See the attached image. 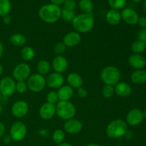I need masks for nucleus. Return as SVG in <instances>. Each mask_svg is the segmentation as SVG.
Wrapping results in <instances>:
<instances>
[{
    "label": "nucleus",
    "mask_w": 146,
    "mask_h": 146,
    "mask_svg": "<svg viewBox=\"0 0 146 146\" xmlns=\"http://www.w3.org/2000/svg\"><path fill=\"white\" fill-rule=\"evenodd\" d=\"M81 41V36L77 31H70L67 33L63 38V43L66 47H74L80 44Z\"/></svg>",
    "instance_id": "dca6fc26"
},
{
    "label": "nucleus",
    "mask_w": 146,
    "mask_h": 146,
    "mask_svg": "<svg viewBox=\"0 0 146 146\" xmlns=\"http://www.w3.org/2000/svg\"><path fill=\"white\" fill-rule=\"evenodd\" d=\"M16 91V81L13 78L5 76L0 81V93L3 96L9 97Z\"/></svg>",
    "instance_id": "1a4fd4ad"
},
{
    "label": "nucleus",
    "mask_w": 146,
    "mask_h": 146,
    "mask_svg": "<svg viewBox=\"0 0 146 146\" xmlns=\"http://www.w3.org/2000/svg\"><path fill=\"white\" fill-rule=\"evenodd\" d=\"M11 141V138L10 137V135H6L4 138V143H9Z\"/></svg>",
    "instance_id": "49530a36"
},
{
    "label": "nucleus",
    "mask_w": 146,
    "mask_h": 146,
    "mask_svg": "<svg viewBox=\"0 0 146 146\" xmlns=\"http://www.w3.org/2000/svg\"><path fill=\"white\" fill-rule=\"evenodd\" d=\"M31 75V68L27 63L16 66L12 71L13 78L17 81H26Z\"/></svg>",
    "instance_id": "6e6552de"
},
{
    "label": "nucleus",
    "mask_w": 146,
    "mask_h": 146,
    "mask_svg": "<svg viewBox=\"0 0 146 146\" xmlns=\"http://www.w3.org/2000/svg\"><path fill=\"white\" fill-rule=\"evenodd\" d=\"M50 1H51V4H56V5L59 6L60 4H64L65 0H50Z\"/></svg>",
    "instance_id": "a18cd8bd"
},
{
    "label": "nucleus",
    "mask_w": 146,
    "mask_h": 146,
    "mask_svg": "<svg viewBox=\"0 0 146 146\" xmlns=\"http://www.w3.org/2000/svg\"><path fill=\"white\" fill-rule=\"evenodd\" d=\"M1 93H0V99H1Z\"/></svg>",
    "instance_id": "4d7b16f0"
},
{
    "label": "nucleus",
    "mask_w": 146,
    "mask_h": 146,
    "mask_svg": "<svg viewBox=\"0 0 146 146\" xmlns=\"http://www.w3.org/2000/svg\"><path fill=\"white\" fill-rule=\"evenodd\" d=\"M78 7L84 14H92L94 11V3L91 0H80Z\"/></svg>",
    "instance_id": "393cba45"
},
{
    "label": "nucleus",
    "mask_w": 146,
    "mask_h": 146,
    "mask_svg": "<svg viewBox=\"0 0 146 146\" xmlns=\"http://www.w3.org/2000/svg\"><path fill=\"white\" fill-rule=\"evenodd\" d=\"M5 133V125L3 123L0 122V138H2Z\"/></svg>",
    "instance_id": "79ce46f5"
},
{
    "label": "nucleus",
    "mask_w": 146,
    "mask_h": 146,
    "mask_svg": "<svg viewBox=\"0 0 146 146\" xmlns=\"http://www.w3.org/2000/svg\"><path fill=\"white\" fill-rule=\"evenodd\" d=\"M64 81H65V79H64V76L61 74H58L56 72L48 74L47 78H46V85L53 89L59 88L64 85Z\"/></svg>",
    "instance_id": "f8f14e48"
},
{
    "label": "nucleus",
    "mask_w": 146,
    "mask_h": 146,
    "mask_svg": "<svg viewBox=\"0 0 146 146\" xmlns=\"http://www.w3.org/2000/svg\"><path fill=\"white\" fill-rule=\"evenodd\" d=\"M143 118V112L138 108H134L127 113L126 123L131 126H136L142 122Z\"/></svg>",
    "instance_id": "9b49d317"
},
{
    "label": "nucleus",
    "mask_w": 146,
    "mask_h": 146,
    "mask_svg": "<svg viewBox=\"0 0 146 146\" xmlns=\"http://www.w3.org/2000/svg\"><path fill=\"white\" fill-rule=\"evenodd\" d=\"M67 83H68V85L70 86L71 88L78 89L82 87L84 84V80L79 74L73 72L68 74L67 76Z\"/></svg>",
    "instance_id": "412c9836"
},
{
    "label": "nucleus",
    "mask_w": 146,
    "mask_h": 146,
    "mask_svg": "<svg viewBox=\"0 0 146 146\" xmlns=\"http://www.w3.org/2000/svg\"><path fill=\"white\" fill-rule=\"evenodd\" d=\"M76 113V109L74 104L68 101H59L56 105V114L64 121L72 119Z\"/></svg>",
    "instance_id": "39448f33"
},
{
    "label": "nucleus",
    "mask_w": 146,
    "mask_h": 146,
    "mask_svg": "<svg viewBox=\"0 0 146 146\" xmlns=\"http://www.w3.org/2000/svg\"><path fill=\"white\" fill-rule=\"evenodd\" d=\"M143 116H144V118H146V110L143 112Z\"/></svg>",
    "instance_id": "6e6d98bb"
},
{
    "label": "nucleus",
    "mask_w": 146,
    "mask_h": 146,
    "mask_svg": "<svg viewBox=\"0 0 146 146\" xmlns=\"http://www.w3.org/2000/svg\"><path fill=\"white\" fill-rule=\"evenodd\" d=\"M106 19L110 25H117L119 24L121 20V12L118 10L111 9L107 12L106 15Z\"/></svg>",
    "instance_id": "4be33fe9"
},
{
    "label": "nucleus",
    "mask_w": 146,
    "mask_h": 146,
    "mask_svg": "<svg viewBox=\"0 0 146 146\" xmlns=\"http://www.w3.org/2000/svg\"><path fill=\"white\" fill-rule=\"evenodd\" d=\"M131 79L133 84H143L146 83V71L143 69L135 70L131 74Z\"/></svg>",
    "instance_id": "5701e85b"
},
{
    "label": "nucleus",
    "mask_w": 146,
    "mask_h": 146,
    "mask_svg": "<svg viewBox=\"0 0 146 146\" xmlns=\"http://www.w3.org/2000/svg\"><path fill=\"white\" fill-rule=\"evenodd\" d=\"M29 109V104L26 101H18L11 106V113L15 118H21L27 115Z\"/></svg>",
    "instance_id": "9d476101"
},
{
    "label": "nucleus",
    "mask_w": 146,
    "mask_h": 146,
    "mask_svg": "<svg viewBox=\"0 0 146 146\" xmlns=\"http://www.w3.org/2000/svg\"><path fill=\"white\" fill-rule=\"evenodd\" d=\"M86 146H100V145H98V144H96V143H90Z\"/></svg>",
    "instance_id": "8fccbe9b"
},
{
    "label": "nucleus",
    "mask_w": 146,
    "mask_h": 146,
    "mask_svg": "<svg viewBox=\"0 0 146 146\" xmlns=\"http://www.w3.org/2000/svg\"><path fill=\"white\" fill-rule=\"evenodd\" d=\"M2 72H3V66H2V65L0 64V76L1 75Z\"/></svg>",
    "instance_id": "3c124183"
},
{
    "label": "nucleus",
    "mask_w": 146,
    "mask_h": 146,
    "mask_svg": "<svg viewBox=\"0 0 146 146\" xmlns=\"http://www.w3.org/2000/svg\"><path fill=\"white\" fill-rule=\"evenodd\" d=\"M91 1H92V0H91Z\"/></svg>",
    "instance_id": "13d9d810"
},
{
    "label": "nucleus",
    "mask_w": 146,
    "mask_h": 146,
    "mask_svg": "<svg viewBox=\"0 0 146 146\" xmlns=\"http://www.w3.org/2000/svg\"><path fill=\"white\" fill-rule=\"evenodd\" d=\"M28 89L34 93H39L45 88L46 86V78L44 76L39 74H34L30 75L27 80Z\"/></svg>",
    "instance_id": "423d86ee"
},
{
    "label": "nucleus",
    "mask_w": 146,
    "mask_h": 146,
    "mask_svg": "<svg viewBox=\"0 0 146 146\" xmlns=\"http://www.w3.org/2000/svg\"><path fill=\"white\" fill-rule=\"evenodd\" d=\"M132 1H134V2L138 3V2H140V1H142V0H132Z\"/></svg>",
    "instance_id": "5fc2aeb1"
},
{
    "label": "nucleus",
    "mask_w": 146,
    "mask_h": 146,
    "mask_svg": "<svg viewBox=\"0 0 146 146\" xmlns=\"http://www.w3.org/2000/svg\"><path fill=\"white\" fill-rule=\"evenodd\" d=\"M77 94H78V96L81 98H85L88 96V91L86 88H84V87H81V88L77 89Z\"/></svg>",
    "instance_id": "4c0bfd02"
},
{
    "label": "nucleus",
    "mask_w": 146,
    "mask_h": 146,
    "mask_svg": "<svg viewBox=\"0 0 146 146\" xmlns=\"http://www.w3.org/2000/svg\"><path fill=\"white\" fill-rule=\"evenodd\" d=\"M138 24L142 29H146V17L143 16V17H139L138 21Z\"/></svg>",
    "instance_id": "ea45409f"
},
{
    "label": "nucleus",
    "mask_w": 146,
    "mask_h": 146,
    "mask_svg": "<svg viewBox=\"0 0 146 146\" xmlns=\"http://www.w3.org/2000/svg\"><path fill=\"white\" fill-rule=\"evenodd\" d=\"M115 94L121 98H126L129 96L131 94V87L126 82H118L114 87Z\"/></svg>",
    "instance_id": "aec40b11"
},
{
    "label": "nucleus",
    "mask_w": 146,
    "mask_h": 146,
    "mask_svg": "<svg viewBox=\"0 0 146 146\" xmlns=\"http://www.w3.org/2000/svg\"><path fill=\"white\" fill-rule=\"evenodd\" d=\"M11 4L10 0H0V17L9 15L11 11Z\"/></svg>",
    "instance_id": "cd10ccee"
},
{
    "label": "nucleus",
    "mask_w": 146,
    "mask_h": 146,
    "mask_svg": "<svg viewBox=\"0 0 146 146\" xmlns=\"http://www.w3.org/2000/svg\"><path fill=\"white\" fill-rule=\"evenodd\" d=\"M128 131L126 122L122 119H115L111 121L106 128V135L111 139H117L124 136Z\"/></svg>",
    "instance_id": "7ed1b4c3"
},
{
    "label": "nucleus",
    "mask_w": 146,
    "mask_h": 146,
    "mask_svg": "<svg viewBox=\"0 0 146 146\" xmlns=\"http://www.w3.org/2000/svg\"><path fill=\"white\" fill-rule=\"evenodd\" d=\"M64 9L74 11L76 8V2L75 0H65L64 2Z\"/></svg>",
    "instance_id": "e433bc0d"
},
{
    "label": "nucleus",
    "mask_w": 146,
    "mask_h": 146,
    "mask_svg": "<svg viewBox=\"0 0 146 146\" xmlns=\"http://www.w3.org/2000/svg\"><path fill=\"white\" fill-rule=\"evenodd\" d=\"M58 100L62 101H68L73 97L74 94V88L68 85H63L56 91Z\"/></svg>",
    "instance_id": "6ab92c4d"
},
{
    "label": "nucleus",
    "mask_w": 146,
    "mask_h": 146,
    "mask_svg": "<svg viewBox=\"0 0 146 146\" xmlns=\"http://www.w3.org/2000/svg\"><path fill=\"white\" fill-rule=\"evenodd\" d=\"M121 19L129 25H135L138 24V14L134 9L131 8L124 9L121 13Z\"/></svg>",
    "instance_id": "4468645a"
},
{
    "label": "nucleus",
    "mask_w": 146,
    "mask_h": 146,
    "mask_svg": "<svg viewBox=\"0 0 146 146\" xmlns=\"http://www.w3.org/2000/svg\"><path fill=\"white\" fill-rule=\"evenodd\" d=\"M27 90L28 87L26 81H17V83H16V91L19 94H24Z\"/></svg>",
    "instance_id": "f704fd0d"
},
{
    "label": "nucleus",
    "mask_w": 146,
    "mask_h": 146,
    "mask_svg": "<svg viewBox=\"0 0 146 146\" xmlns=\"http://www.w3.org/2000/svg\"><path fill=\"white\" fill-rule=\"evenodd\" d=\"M108 2L111 9L119 10L123 8L126 4V0H108Z\"/></svg>",
    "instance_id": "473e14b6"
},
{
    "label": "nucleus",
    "mask_w": 146,
    "mask_h": 146,
    "mask_svg": "<svg viewBox=\"0 0 146 146\" xmlns=\"http://www.w3.org/2000/svg\"><path fill=\"white\" fill-rule=\"evenodd\" d=\"M83 129V124L79 120L72 118L66 121L64 125V130L66 133L71 135L77 134Z\"/></svg>",
    "instance_id": "ddd939ff"
},
{
    "label": "nucleus",
    "mask_w": 146,
    "mask_h": 146,
    "mask_svg": "<svg viewBox=\"0 0 146 146\" xmlns=\"http://www.w3.org/2000/svg\"><path fill=\"white\" fill-rule=\"evenodd\" d=\"M95 24V19L93 14H80L76 15L72 21V26L76 31L79 34H86L93 29Z\"/></svg>",
    "instance_id": "f257e3e1"
},
{
    "label": "nucleus",
    "mask_w": 146,
    "mask_h": 146,
    "mask_svg": "<svg viewBox=\"0 0 146 146\" xmlns=\"http://www.w3.org/2000/svg\"><path fill=\"white\" fill-rule=\"evenodd\" d=\"M8 98L9 97L3 96H1V99H0V104H1L2 106L7 104V103H8V101H9Z\"/></svg>",
    "instance_id": "c03bdc74"
},
{
    "label": "nucleus",
    "mask_w": 146,
    "mask_h": 146,
    "mask_svg": "<svg viewBox=\"0 0 146 146\" xmlns=\"http://www.w3.org/2000/svg\"><path fill=\"white\" fill-rule=\"evenodd\" d=\"M61 9L54 4H45L38 11L39 18L47 24H54L61 17Z\"/></svg>",
    "instance_id": "f03ea898"
},
{
    "label": "nucleus",
    "mask_w": 146,
    "mask_h": 146,
    "mask_svg": "<svg viewBox=\"0 0 146 146\" xmlns=\"http://www.w3.org/2000/svg\"><path fill=\"white\" fill-rule=\"evenodd\" d=\"M131 51L135 54H141L146 48V44L143 41L137 40L131 44Z\"/></svg>",
    "instance_id": "c85d7f7f"
},
{
    "label": "nucleus",
    "mask_w": 146,
    "mask_h": 146,
    "mask_svg": "<svg viewBox=\"0 0 146 146\" xmlns=\"http://www.w3.org/2000/svg\"><path fill=\"white\" fill-rule=\"evenodd\" d=\"M21 56L25 61H31L35 56V51L31 46H25L21 51Z\"/></svg>",
    "instance_id": "bb28decb"
},
{
    "label": "nucleus",
    "mask_w": 146,
    "mask_h": 146,
    "mask_svg": "<svg viewBox=\"0 0 146 146\" xmlns=\"http://www.w3.org/2000/svg\"><path fill=\"white\" fill-rule=\"evenodd\" d=\"M58 146H73L72 145H71L70 143H62L59 144Z\"/></svg>",
    "instance_id": "09e8293b"
},
{
    "label": "nucleus",
    "mask_w": 146,
    "mask_h": 146,
    "mask_svg": "<svg viewBox=\"0 0 146 146\" xmlns=\"http://www.w3.org/2000/svg\"><path fill=\"white\" fill-rule=\"evenodd\" d=\"M124 136L125 137V138H126V139L131 140L133 138V136H134L133 133L132 131H128H128H127V132L125 133V135H124Z\"/></svg>",
    "instance_id": "37998d69"
},
{
    "label": "nucleus",
    "mask_w": 146,
    "mask_h": 146,
    "mask_svg": "<svg viewBox=\"0 0 146 146\" xmlns=\"http://www.w3.org/2000/svg\"><path fill=\"white\" fill-rule=\"evenodd\" d=\"M128 64L135 69H142L146 65V59L141 54H133L128 58Z\"/></svg>",
    "instance_id": "a211bd4d"
},
{
    "label": "nucleus",
    "mask_w": 146,
    "mask_h": 146,
    "mask_svg": "<svg viewBox=\"0 0 146 146\" xmlns=\"http://www.w3.org/2000/svg\"><path fill=\"white\" fill-rule=\"evenodd\" d=\"M121 77V71L114 66H108L104 68L101 72V79L105 85H116L120 82Z\"/></svg>",
    "instance_id": "20e7f679"
},
{
    "label": "nucleus",
    "mask_w": 146,
    "mask_h": 146,
    "mask_svg": "<svg viewBox=\"0 0 146 146\" xmlns=\"http://www.w3.org/2000/svg\"><path fill=\"white\" fill-rule=\"evenodd\" d=\"M11 17L9 15L3 17V22H4V24H5V25H9V24H11Z\"/></svg>",
    "instance_id": "a19ab883"
},
{
    "label": "nucleus",
    "mask_w": 146,
    "mask_h": 146,
    "mask_svg": "<svg viewBox=\"0 0 146 146\" xmlns=\"http://www.w3.org/2000/svg\"><path fill=\"white\" fill-rule=\"evenodd\" d=\"M27 134V128L25 124L21 121H16L10 128L9 135L11 140L15 142H19L24 140Z\"/></svg>",
    "instance_id": "0eeeda50"
},
{
    "label": "nucleus",
    "mask_w": 146,
    "mask_h": 146,
    "mask_svg": "<svg viewBox=\"0 0 146 146\" xmlns=\"http://www.w3.org/2000/svg\"><path fill=\"white\" fill-rule=\"evenodd\" d=\"M102 95L104 98H110L113 96L115 94V89H114L113 86L111 85H105L102 88Z\"/></svg>",
    "instance_id": "2f4dec72"
},
{
    "label": "nucleus",
    "mask_w": 146,
    "mask_h": 146,
    "mask_svg": "<svg viewBox=\"0 0 146 146\" xmlns=\"http://www.w3.org/2000/svg\"><path fill=\"white\" fill-rule=\"evenodd\" d=\"M46 101L49 104L56 105L59 101L56 91H51L48 92L46 95Z\"/></svg>",
    "instance_id": "72a5a7b5"
},
{
    "label": "nucleus",
    "mask_w": 146,
    "mask_h": 146,
    "mask_svg": "<svg viewBox=\"0 0 146 146\" xmlns=\"http://www.w3.org/2000/svg\"><path fill=\"white\" fill-rule=\"evenodd\" d=\"M143 8H144V10H145V11L146 12V1H145V3H144L143 4Z\"/></svg>",
    "instance_id": "864d4df0"
},
{
    "label": "nucleus",
    "mask_w": 146,
    "mask_h": 146,
    "mask_svg": "<svg viewBox=\"0 0 146 146\" xmlns=\"http://www.w3.org/2000/svg\"><path fill=\"white\" fill-rule=\"evenodd\" d=\"M39 115L45 121L51 119L56 115V105L46 102L40 107Z\"/></svg>",
    "instance_id": "2eb2a0df"
},
{
    "label": "nucleus",
    "mask_w": 146,
    "mask_h": 146,
    "mask_svg": "<svg viewBox=\"0 0 146 146\" xmlns=\"http://www.w3.org/2000/svg\"><path fill=\"white\" fill-rule=\"evenodd\" d=\"M52 67L55 72L62 74L68 68V61L62 55H57L53 59Z\"/></svg>",
    "instance_id": "f3484780"
},
{
    "label": "nucleus",
    "mask_w": 146,
    "mask_h": 146,
    "mask_svg": "<svg viewBox=\"0 0 146 146\" xmlns=\"http://www.w3.org/2000/svg\"><path fill=\"white\" fill-rule=\"evenodd\" d=\"M3 54H4V46H3V44H1V42H0V59L2 57Z\"/></svg>",
    "instance_id": "de8ad7c7"
},
{
    "label": "nucleus",
    "mask_w": 146,
    "mask_h": 146,
    "mask_svg": "<svg viewBox=\"0 0 146 146\" xmlns=\"http://www.w3.org/2000/svg\"><path fill=\"white\" fill-rule=\"evenodd\" d=\"M138 38L139 41H143V42L146 44V29H142L138 32Z\"/></svg>",
    "instance_id": "58836bf2"
},
{
    "label": "nucleus",
    "mask_w": 146,
    "mask_h": 146,
    "mask_svg": "<svg viewBox=\"0 0 146 146\" xmlns=\"http://www.w3.org/2000/svg\"><path fill=\"white\" fill-rule=\"evenodd\" d=\"M10 42L11 44L17 47H24L27 43V38L23 34L17 33L12 34L9 38Z\"/></svg>",
    "instance_id": "b1692460"
},
{
    "label": "nucleus",
    "mask_w": 146,
    "mask_h": 146,
    "mask_svg": "<svg viewBox=\"0 0 146 146\" xmlns=\"http://www.w3.org/2000/svg\"><path fill=\"white\" fill-rule=\"evenodd\" d=\"M66 46L62 42H58L54 46V53L57 55H62L66 50Z\"/></svg>",
    "instance_id": "c9c22d12"
},
{
    "label": "nucleus",
    "mask_w": 146,
    "mask_h": 146,
    "mask_svg": "<svg viewBox=\"0 0 146 146\" xmlns=\"http://www.w3.org/2000/svg\"><path fill=\"white\" fill-rule=\"evenodd\" d=\"M2 111H3V106L0 104V113H1Z\"/></svg>",
    "instance_id": "603ef678"
},
{
    "label": "nucleus",
    "mask_w": 146,
    "mask_h": 146,
    "mask_svg": "<svg viewBox=\"0 0 146 146\" xmlns=\"http://www.w3.org/2000/svg\"><path fill=\"white\" fill-rule=\"evenodd\" d=\"M36 69L37 71L38 72V74H41L42 76L47 75L50 72V70H51L50 63L46 60H41L37 64Z\"/></svg>",
    "instance_id": "a878e982"
},
{
    "label": "nucleus",
    "mask_w": 146,
    "mask_h": 146,
    "mask_svg": "<svg viewBox=\"0 0 146 146\" xmlns=\"http://www.w3.org/2000/svg\"><path fill=\"white\" fill-rule=\"evenodd\" d=\"M75 17L76 13L73 10H68L66 9H63L61 10V18L66 22H72Z\"/></svg>",
    "instance_id": "7c9ffc66"
},
{
    "label": "nucleus",
    "mask_w": 146,
    "mask_h": 146,
    "mask_svg": "<svg viewBox=\"0 0 146 146\" xmlns=\"http://www.w3.org/2000/svg\"><path fill=\"white\" fill-rule=\"evenodd\" d=\"M52 139L55 143L61 144L65 140V133L61 129H56L52 134Z\"/></svg>",
    "instance_id": "c756f323"
}]
</instances>
